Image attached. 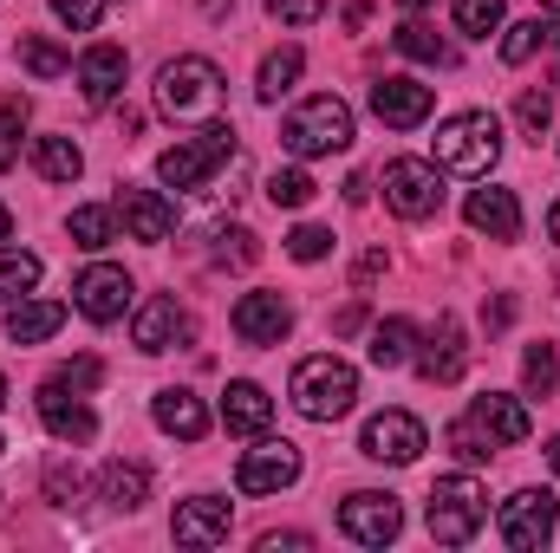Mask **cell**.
<instances>
[{
	"mask_svg": "<svg viewBox=\"0 0 560 553\" xmlns=\"http://www.w3.org/2000/svg\"><path fill=\"white\" fill-rule=\"evenodd\" d=\"M156 111L176 118V125H215V118L229 111V79H222V66L202 59V52L170 59V66L156 72Z\"/></svg>",
	"mask_w": 560,
	"mask_h": 553,
	"instance_id": "obj_1",
	"label": "cell"
},
{
	"mask_svg": "<svg viewBox=\"0 0 560 553\" xmlns=\"http://www.w3.org/2000/svg\"><path fill=\"white\" fill-rule=\"evenodd\" d=\"M287 398H293V411H300V416L332 423V416H346L352 404H359V372H352L346 358H332V352H313V358H300V365H293Z\"/></svg>",
	"mask_w": 560,
	"mask_h": 553,
	"instance_id": "obj_2",
	"label": "cell"
},
{
	"mask_svg": "<svg viewBox=\"0 0 560 553\" xmlns=\"http://www.w3.org/2000/svg\"><path fill=\"white\" fill-rule=\"evenodd\" d=\"M430 156H436V169L489 176V169H495V156H502V125H495L489 111H456V118H443V125H436Z\"/></svg>",
	"mask_w": 560,
	"mask_h": 553,
	"instance_id": "obj_3",
	"label": "cell"
},
{
	"mask_svg": "<svg viewBox=\"0 0 560 553\" xmlns=\"http://www.w3.org/2000/svg\"><path fill=\"white\" fill-rule=\"evenodd\" d=\"M489 521V489L476 475H443L430 489V541L436 548H469Z\"/></svg>",
	"mask_w": 560,
	"mask_h": 553,
	"instance_id": "obj_4",
	"label": "cell"
},
{
	"mask_svg": "<svg viewBox=\"0 0 560 553\" xmlns=\"http://www.w3.org/2000/svg\"><path fill=\"white\" fill-rule=\"evenodd\" d=\"M280 143H287L293 156H332V150H346V143H352V111H346V98L319 92V98H306L300 111H287Z\"/></svg>",
	"mask_w": 560,
	"mask_h": 553,
	"instance_id": "obj_5",
	"label": "cell"
},
{
	"mask_svg": "<svg viewBox=\"0 0 560 553\" xmlns=\"http://www.w3.org/2000/svg\"><path fill=\"white\" fill-rule=\"evenodd\" d=\"M235 156V125H202V138H183V143H170L163 156H156V176L170 183V189H202L222 163Z\"/></svg>",
	"mask_w": 560,
	"mask_h": 553,
	"instance_id": "obj_6",
	"label": "cell"
},
{
	"mask_svg": "<svg viewBox=\"0 0 560 553\" xmlns=\"http://www.w3.org/2000/svg\"><path fill=\"white\" fill-rule=\"evenodd\" d=\"M339 528H346V541H359V548H392V541L405 534V508H398V495L359 489V495L339 502Z\"/></svg>",
	"mask_w": 560,
	"mask_h": 553,
	"instance_id": "obj_7",
	"label": "cell"
},
{
	"mask_svg": "<svg viewBox=\"0 0 560 553\" xmlns=\"http://www.w3.org/2000/svg\"><path fill=\"white\" fill-rule=\"evenodd\" d=\"M385 202H392L405 222L436 215V209H443V176H436V163H418V156L385 163Z\"/></svg>",
	"mask_w": 560,
	"mask_h": 553,
	"instance_id": "obj_8",
	"label": "cell"
},
{
	"mask_svg": "<svg viewBox=\"0 0 560 553\" xmlns=\"http://www.w3.org/2000/svg\"><path fill=\"white\" fill-rule=\"evenodd\" d=\"M300 482V449L287 443V436H261L242 462H235V489L242 495H280V489H293Z\"/></svg>",
	"mask_w": 560,
	"mask_h": 553,
	"instance_id": "obj_9",
	"label": "cell"
},
{
	"mask_svg": "<svg viewBox=\"0 0 560 553\" xmlns=\"http://www.w3.org/2000/svg\"><path fill=\"white\" fill-rule=\"evenodd\" d=\"M555 515L560 508H555L548 489H522V495L502 502V521H495V528H502V541H509L515 553H535V548L555 541Z\"/></svg>",
	"mask_w": 560,
	"mask_h": 553,
	"instance_id": "obj_10",
	"label": "cell"
},
{
	"mask_svg": "<svg viewBox=\"0 0 560 553\" xmlns=\"http://www.w3.org/2000/svg\"><path fill=\"white\" fill-rule=\"evenodd\" d=\"M359 449H365L372 462L405 469V462H418V456H423V423L411 411H378L365 430H359Z\"/></svg>",
	"mask_w": 560,
	"mask_h": 553,
	"instance_id": "obj_11",
	"label": "cell"
},
{
	"mask_svg": "<svg viewBox=\"0 0 560 553\" xmlns=\"http://www.w3.org/2000/svg\"><path fill=\"white\" fill-rule=\"evenodd\" d=\"M72 306H79L92 326L125 319V306H131V274H125V268H112V261L85 268V274H79V286H72Z\"/></svg>",
	"mask_w": 560,
	"mask_h": 553,
	"instance_id": "obj_12",
	"label": "cell"
},
{
	"mask_svg": "<svg viewBox=\"0 0 560 553\" xmlns=\"http://www.w3.org/2000/svg\"><path fill=\"white\" fill-rule=\"evenodd\" d=\"M430 111H436V92L418 85V79H378L372 85V118L392 125V131H418Z\"/></svg>",
	"mask_w": 560,
	"mask_h": 553,
	"instance_id": "obj_13",
	"label": "cell"
},
{
	"mask_svg": "<svg viewBox=\"0 0 560 553\" xmlns=\"http://www.w3.org/2000/svg\"><path fill=\"white\" fill-rule=\"evenodd\" d=\"M229 326H235L242 345H280L287 326H293V306H287L280 293H242L235 313H229Z\"/></svg>",
	"mask_w": 560,
	"mask_h": 553,
	"instance_id": "obj_14",
	"label": "cell"
},
{
	"mask_svg": "<svg viewBox=\"0 0 560 553\" xmlns=\"http://www.w3.org/2000/svg\"><path fill=\"white\" fill-rule=\"evenodd\" d=\"M39 423H46L59 443H92V436H98L92 404H85L72 385H59V378H46V385H39Z\"/></svg>",
	"mask_w": 560,
	"mask_h": 553,
	"instance_id": "obj_15",
	"label": "cell"
},
{
	"mask_svg": "<svg viewBox=\"0 0 560 553\" xmlns=\"http://www.w3.org/2000/svg\"><path fill=\"white\" fill-rule=\"evenodd\" d=\"M229 528H235V515H229V502H215V495L176 502V521H170L176 548H222V541H229Z\"/></svg>",
	"mask_w": 560,
	"mask_h": 553,
	"instance_id": "obj_16",
	"label": "cell"
},
{
	"mask_svg": "<svg viewBox=\"0 0 560 553\" xmlns=\"http://www.w3.org/2000/svg\"><path fill=\"white\" fill-rule=\"evenodd\" d=\"M418 372L430 385H456V378L469 372V345H463V319H456V313H436V332H430V345H423Z\"/></svg>",
	"mask_w": 560,
	"mask_h": 553,
	"instance_id": "obj_17",
	"label": "cell"
},
{
	"mask_svg": "<svg viewBox=\"0 0 560 553\" xmlns=\"http://www.w3.org/2000/svg\"><path fill=\"white\" fill-rule=\"evenodd\" d=\"M118 215H125V228H131V242H170V228H176V209L156 196V189H138V183H118Z\"/></svg>",
	"mask_w": 560,
	"mask_h": 553,
	"instance_id": "obj_18",
	"label": "cell"
},
{
	"mask_svg": "<svg viewBox=\"0 0 560 553\" xmlns=\"http://www.w3.org/2000/svg\"><path fill=\"white\" fill-rule=\"evenodd\" d=\"M131 339H138V352H170L176 339H189V313L176 306V293L143 299L138 319H131Z\"/></svg>",
	"mask_w": 560,
	"mask_h": 553,
	"instance_id": "obj_19",
	"label": "cell"
},
{
	"mask_svg": "<svg viewBox=\"0 0 560 553\" xmlns=\"http://www.w3.org/2000/svg\"><path fill=\"white\" fill-rule=\"evenodd\" d=\"M463 215H469V228L489 235V242H522V202H515V189H476V196L463 202Z\"/></svg>",
	"mask_w": 560,
	"mask_h": 553,
	"instance_id": "obj_20",
	"label": "cell"
},
{
	"mask_svg": "<svg viewBox=\"0 0 560 553\" xmlns=\"http://www.w3.org/2000/svg\"><path fill=\"white\" fill-rule=\"evenodd\" d=\"M469 416L495 436V449H509V443H528V430H535V416H528V404L522 398H509V391H482L476 404H469Z\"/></svg>",
	"mask_w": 560,
	"mask_h": 553,
	"instance_id": "obj_21",
	"label": "cell"
},
{
	"mask_svg": "<svg viewBox=\"0 0 560 553\" xmlns=\"http://www.w3.org/2000/svg\"><path fill=\"white\" fill-rule=\"evenodd\" d=\"M125 72H131L125 46H92V52L79 59V92H85V105H112V98L125 92Z\"/></svg>",
	"mask_w": 560,
	"mask_h": 553,
	"instance_id": "obj_22",
	"label": "cell"
},
{
	"mask_svg": "<svg viewBox=\"0 0 560 553\" xmlns=\"http://www.w3.org/2000/svg\"><path fill=\"white\" fill-rule=\"evenodd\" d=\"M222 423H229L235 436H261V430L275 423V398H268L255 378H235V385L222 391Z\"/></svg>",
	"mask_w": 560,
	"mask_h": 553,
	"instance_id": "obj_23",
	"label": "cell"
},
{
	"mask_svg": "<svg viewBox=\"0 0 560 553\" xmlns=\"http://www.w3.org/2000/svg\"><path fill=\"white\" fill-rule=\"evenodd\" d=\"M150 416H156L163 436H183V443H202V436H209V411H202L196 391H156Z\"/></svg>",
	"mask_w": 560,
	"mask_h": 553,
	"instance_id": "obj_24",
	"label": "cell"
},
{
	"mask_svg": "<svg viewBox=\"0 0 560 553\" xmlns=\"http://www.w3.org/2000/svg\"><path fill=\"white\" fill-rule=\"evenodd\" d=\"M98 495H105L118 515H138L143 502H150V469H143V462H105V469H98Z\"/></svg>",
	"mask_w": 560,
	"mask_h": 553,
	"instance_id": "obj_25",
	"label": "cell"
},
{
	"mask_svg": "<svg viewBox=\"0 0 560 553\" xmlns=\"http://www.w3.org/2000/svg\"><path fill=\"white\" fill-rule=\"evenodd\" d=\"M66 326V306L59 299H20L13 313H7V339L13 345H39V339H52Z\"/></svg>",
	"mask_w": 560,
	"mask_h": 553,
	"instance_id": "obj_26",
	"label": "cell"
},
{
	"mask_svg": "<svg viewBox=\"0 0 560 553\" xmlns=\"http://www.w3.org/2000/svg\"><path fill=\"white\" fill-rule=\"evenodd\" d=\"M411 345H418V326H411V319H378V332H372V365H378V372H398V365H411Z\"/></svg>",
	"mask_w": 560,
	"mask_h": 553,
	"instance_id": "obj_27",
	"label": "cell"
},
{
	"mask_svg": "<svg viewBox=\"0 0 560 553\" xmlns=\"http://www.w3.org/2000/svg\"><path fill=\"white\" fill-rule=\"evenodd\" d=\"M33 169H39L46 183H79L85 156H79V143L72 138H33Z\"/></svg>",
	"mask_w": 560,
	"mask_h": 553,
	"instance_id": "obj_28",
	"label": "cell"
},
{
	"mask_svg": "<svg viewBox=\"0 0 560 553\" xmlns=\"http://www.w3.org/2000/svg\"><path fill=\"white\" fill-rule=\"evenodd\" d=\"M300 66H306V52H300V46H280V52H268V59H261V79H255V98H261V105H275L280 92H293Z\"/></svg>",
	"mask_w": 560,
	"mask_h": 553,
	"instance_id": "obj_29",
	"label": "cell"
},
{
	"mask_svg": "<svg viewBox=\"0 0 560 553\" xmlns=\"http://www.w3.org/2000/svg\"><path fill=\"white\" fill-rule=\"evenodd\" d=\"M541 46H560V26L555 20H522V26H509V39H502V66H528Z\"/></svg>",
	"mask_w": 560,
	"mask_h": 553,
	"instance_id": "obj_30",
	"label": "cell"
},
{
	"mask_svg": "<svg viewBox=\"0 0 560 553\" xmlns=\"http://www.w3.org/2000/svg\"><path fill=\"white\" fill-rule=\"evenodd\" d=\"M20 66H26L33 79H66V72H72V52L52 46V39H39V33H20Z\"/></svg>",
	"mask_w": 560,
	"mask_h": 553,
	"instance_id": "obj_31",
	"label": "cell"
},
{
	"mask_svg": "<svg viewBox=\"0 0 560 553\" xmlns=\"http://www.w3.org/2000/svg\"><path fill=\"white\" fill-rule=\"evenodd\" d=\"M392 39H398V52H405V59H418V66H456V46H450V39H436V33L418 26V20H411V26H398Z\"/></svg>",
	"mask_w": 560,
	"mask_h": 553,
	"instance_id": "obj_32",
	"label": "cell"
},
{
	"mask_svg": "<svg viewBox=\"0 0 560 553\" xmlns=\"http://www.w3.org/2000/svg\"><path fill=\"white\" fill-rule=\"evenodd\" d=\"M522 385H528V398H555L560 391V352L548 345V339L522 352Z\"/></svg>",
	"mask_w": 560,
	"mask_h": 553,
	"instance_id": "obj_33",
	"label": "cell"
},
{
	"mask_svg": "<svg viewBox=\"0 0 560 553\" xmlns=\"http://www.w3.org/2000/svg\"><path fill=\"white\" fill-rule=\"evenodd\" d=\"M443 443H450V449H456L463 462H489V456H495V436H489V430H482L476 416H456V423L443 430Z\"/></svg>",
	"mask_w": 560,
	"mask_h": 553,
	"instance_id": "obj_34",
	"label": "cell"
},
{
	"mask_svg": "<svg viewBox=\"0 0 560 553\" xmlns=\"http://www.w3.org/2000/svg\"><path fill=\"white\" fill-rule=\"evenodd\" d=\"M20 131H26V98L20 92H0V169L20 163Z\"/></svg>",
	"mask_w": 560,
	"mask_h": 553,
	"instance_id": "obj_35",
	"label": "cell"
},
{
	"mask_svg": "<svg viewBox=\"0 0 560 553\" xmlns=\"http://www.w3.org/2000/svg\"><path fill=\"white\" fill-rule=\"evenodd\" d=\"M33 286H39V255L0 248V299H20V293H33Z\"/></svg>",
	"mask_w": 560,
	"mask_h": 553,
	"instance_id": "obj_36",
	"label": "cell"
},
{
	"mask_svg": "<svg viewBox=\"0 0 560 553\" xmlns=\"http://www.w3.org/2000/svg\"><path fill=\"white\" fill-rule=\"evenodd\" d=\"M313 189H319V183H313L306 169H275V176H268V202H275V209H306Z\"/></svg>",
	"mask_w": 560,
	"mask_h": 553,
	"instance_id": "obj_37",
	"label": "cell"
},
{
	"mask_svg": "<svg viewBox=\"0 0 560 553\" xmlns=\"http://www.w3.org/2000/svg\"><path fill=\"white\" fill-rule=\"evenodd\" d=\"M66 228H72V242H79V248H92V255H98V248H112V209H72V222H66Z\"/></svg>",
	"mask_w": 560,
	"mask_h": 553,
	"instance_id": "obj_38",
	"label": "cell"
},
{
	"mask_svg": "<svg viewBox=\"0 0 560 553\" xmlns=\"http://www.w3.org/2000/svg\"><path fill=\"white\" fill-rule=\"evenodd\" d=\"M495 26H502V0H456V33L489 39Z\"/></svg>",
	"mask_w": 560,
	"mask_h": 553,
	"instance_id": "obj_39",
	"label": "cell"
},
{
	"mask_svg": "<svg viewBox=\"0 0 560 553\" xmlns=\"http://www.w3.org/2000/svg\"><path fill=\"white\" fill-rule=\"evenodd\" d=\"M255 261H261V248H255L248 228H222L215 235V268H255Z\"/></svg>",
	"mask_w": 560,
	"mask_h": 553,
	"instance_id": "obj_40",
	"label": "cell"
},
{
	"mask_svg": "<svg viewBox=\"0 0 560 553\" xmlns=\"http://www.w3.org/2000/svg\"><path fill=\"white\" fill-rule=\"evenodd\" d=\"M515 125H522L535 143L548 138V125H555V105H548V92H522V98H515Z\"/></svg>",
	"mask_w": 560,
	"mask_h": 553,
	"instance_id": "obj_41",
	"label": "cell"
},
{
	"mask_svg": "<svg viewBox=\"0 0 560 553\" xmlns=\"http://www.w3.org/2000/svg\"><path fill=\"white\" fill-rule=\"evenodd\" d=\"M287 255H293V261H326V255H332V228H313V222L293 228V235H287Z\"/></svg>",
	"mask_w": 560,
	"mask_h": 553,
	"instance_id": "obj_42",
	"label": "cell"
},
{
	"mask_svg": "<svg viewBox=\"0 0 560 553\" xmlns=\"http://www.w3.org/2000/svg\"><path fill=\"white\" fill-rule=\"evenodd\" d=\"M85 489V475H79V462H52L46 469V495L59 502V508H72V495Z\"/></svg>",
	"mask_w": 560,
	"mask_h": 553,
	"instance_id": "obj_43",
	"label": "cell"
},
{
	"mask_svg": "<svg viewBox=\"0 0 560 553\" xmlns=\"http://www.w3.org/2000/svg\"><path fill=\"white\" fill-rule=\"evenodd\" d=\"M52 13H59L72 33H92V26H98V13H105V0H52Z\"/></svg>",
	"mask_w": 560,
	"mask_h": 553,
	"instance_id": "obj_44",
	"label": "cell"
},
{
	"mask_svg": "<svg viewBox=\"0 0 560 553\" xmlns=\"http://www.w3.org/2000/svg\"><path fill=\"white\" fill-rule=\"evenodd\" d=\"M268 13H275L280 26H313L326 13V0H268Z\"/></svg>",
	"mask_w": 560,
	"mask_h": 553,
	"instance_id": "obj_45",
	"label": "cell"
},
{
	"mask_svg": "<svg viewBox=\"0 0 560 553\" xmlns=\"http://www.w3.org/2000/svg\"><path fill=\"white\" fill-rule=\"evenodd\" d=\"M52 378H59V385H72V391H92V385L105 378V365H98V358H72V365H59Z\"/></svg>",
	"mask_w": 560,
	"mask_h": 553,
	"instance_id": "obj_46",
	"label": "cell"
},
{
	"mask_svg": "<svg viewBox=\"0 0 560 553\" xmlns=\"http://www.w3.org/2000/svg\"><path fill=\"white\" fill-rule=\"evenodd\" d=\"M280 548H313V534H261V553H280Z\"/></svg>",
	"mask_w": 560,
	"mask_h": 553,
	"instance_id": "obj_47",
	"label": "cell"
},
{
	"mask_svg": "<svg viewBox=\"0 0 560 553\" xmlns=\"http://www.w3.org/2000/svg\"><path fill=\"white\" fill-rule=\"evenodd\" d=\"M359 326H365V306H359V299H352V306H346V313H339V319H332V332H339V339H346V332H359Z\"/></svg>",
	"mask_w": 560,
	"mask_h": 553,
	"instance_id": "obj_48",
	"label": "cell"
},
{
	"mask_svg": "<svg viewBox=\"0 0 560 553\" xmlns=\"http://www.w3.org/2000/svg\"><path fill=\"white\" fill-rule=\"evenodd\" d=\"M385 274V255H378V248H372V255H365V261H359V286H372V280Z\"/></svg>",
	"mask_w": 560,
	"mask_h": 553,
	"instance_id": "obj_49",
	"label": "cell"
},
{
	"mask_svg": "<svg viewBox=\"0 0 560 553\" xmlns=\"http://www.w3.org/2000/svg\"><path fill=\"white\" fill-rule=\"evenodd\" d=\"M7 235H13V209L0 202V242H7Z\"/></svg>",
	"mask_w": 560,
	"mask_h": 553,
	"instance_id": "obj_50",
	"label": "cell"
},
{
	"mask_svg": "<svg viewBox=\"0 0 560 553\" xmlns=\"http://www.w3.org/2000/svg\"><path fill=\"white\" fill-rule=\"evenodd\" d=\"M548 469H555V475H560V436H555V443H548Z\"/></svg>",
	"mask_w": 560,
	"mask_h": 553,
	"instance_id": "obj_51",
	"label": "cell"
},
{
	"mask_svg": "<svg viewBox=\"0 0 560 553\" xmlns=\"http://www.w3.org/2000/svg\"><path fill=\"white\" fill-rule=\"evenodd\" d=\"M548 235H555V242H560V202H555V209H548Z\"/></svg>",
	"mask_w": 560,
	"mask_h": 553,
	"instance_id": "obj_52",
	"label": "cell"
},
{
	"mask_svg": "<svg viewBox=\"0 0 560 553\" xmlns=\"http://www.w3.org/2000/svg\"><path fill=\"white\" fill-rule=\"evenodd\" d=\"M398 7H405V13H423V7H430V0H398Z\"/></svg>",
	"mask_w": 560,
	"mask_h": 553,
	"instance_id": "obj_53",
	"label": "cell"
},
{
	"mask_svg": "<svg viewBox=\"0 0 560 553\" xmlns=\"http://www.w3.org/2000/svg\"><path fill=\"white\" fill-rule=\"evenodd\" d=\"M0 404H7V378H0Z\"/></svg>",
	"mask_w": 560,
	"mask_h": 553,
	"instance_id": "obj_54",
	"label": "cell"
},
{
	"mask_svg": "<svg viewBox=\"0 0 560 553\" xmlns=\"http://www.w3.org/2000/svg\"><path fill=\"white\" fill-rule=\"evenodd\" d=\"M541 7H555V13H560V0H541Z\"/></svg>",
	"mask_w": 560,
	"mask_h": 553,
	"instance_id": "obj_55",
	"label": "cell"
},
{
	"mask_svg": "<svg viewBox=\"0 0 560 553\" xmlns=\"http://www.w3.org/2000/svg\"><path fill=\"white\" fill-rule=\"evenodd\" d=\"M555 85H560V72H555Z\"/></svg>",
	"mask_w": 560,
	"mask_h": 553,
	"instance_id": "obj_56",
	"label": "cell"
},
{
	"mask_svg": "<svg viewBox=\"0 0 560 553\" xmlns=\"http://www.w3.org/2000/svg\"><path fill=\"white\" fill-rule=\"evenodd\" d=\"M0 449H7V443H0Z\"/></svg>",
	"mask_w": 560,
	"mask_h": 553,
	"instance_id": "obj_57",
	"label": "cell"
}]
</instances>
